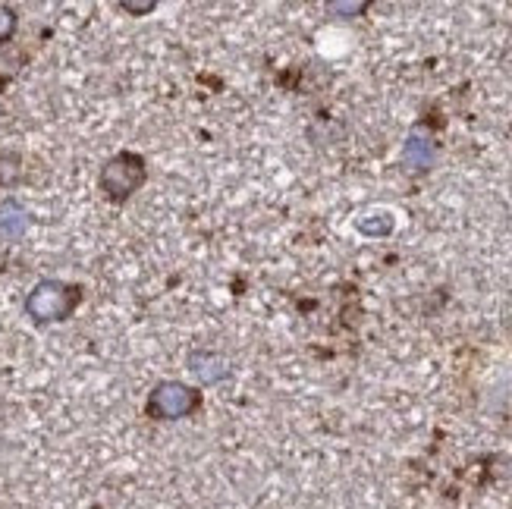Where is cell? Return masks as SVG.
Here are the masks:
<instances>
[{
    "label": "cell",
    "mask_w": 512,
    "mask_h": 509,
    "mask_svg": "<svg viewBox=\"0 0 512 509\" xmlns=\"http://www.w3.org/2000/svg\"><path fill=\"white\" fill-rule=\"evenodd\" d=\"M79 302H82L79 286L63 283V280H41L32 286V293L26 299V312L38 324H54V321L70 318Z\"/></svg>",
    "instance_id": "1"
},
{
    "label": "cell",
    "mask_w": 512,
    "mask_h": 509,
    "mask_svg": "<svg viewBox=\"0 0 512 509\" xmlns=\"http://www.w3.org/2000/svg\"><path fill=\"white\" fill-rule=\"evenodd\" d=\"M145 180H148V170H145L142 154L136 151H120L101 167V192L117 205L136 195Z\"/></svg>",
    "instance_id": "2"
},
{
    "label": "cell",
    "mask_w": 512,
    "mask_h": 509,
    "mask_svg": "<svg viewBox=\"0 0 512 509\" xmlns=\"http://www.w3.org/2000/svg\"><path fill=\"white\" fill-rule=\"evenodd\" d=\"M198 406V393L183 381H161L148 396V415L158 422H176L186 418Z\"/></svg>",
    "instance_id": "3"
},
{
    "label": "cell",
    "mask_w": 512,
    "mask_h": 509,
    "mask_svg": "<svg viewBox=\"0 0 512 509\" xmlns=\"http://www.w3.org/2000/svg\"><path fill=\"white\" fill-rule=\"evenodd\" d=\"M189 371L198 384H220L230 378V362L211 349H195L189 352Z\"/></svg>",
    "instance_id": "4"
},
{
    "label": "cell",
    "mask_w": 512,
    "mask_h": 509,
    "mask_svg": "<svg viewBox=\"0 0 512 509\" xmlns=\"http://www.w3.org/2000/svg\"><path fill=\"white\" fill-rule=\"evenodd\" d=\"M437 158V145L431 136H425V132H412V136L406 139L403 145V164L409 170H428Z\"/></svg>",
    "instance_id": "5"
},
{
    "label": "cell",
    "mask_w": 512,
    "mask_h": 509,
    "mask_svg": "<svg viewBox=\"0 0 512 509\" xmlns=\"http://www.w3.org/2000/svg\"><path fill=\"white\" fill-rule=\"evenodd\" d=\"M26 230H29V211L22 208L16 198L0 202V239L16 242L26 236Z\"/></svg>",
    "instance_id": "6"
},
{
    "label": "cell",
    "mask_w": 512,
    "mask_h": 509,
    "mask_svg": "<svg viewBox=\"0 0 512 509\" xmlns=\"http://www.w3.org/2000/svg\"><path fill=\"white\" fill-rule=\"evenodd\" d=\"M355 227H359L362 236H390L396 230V214L387 211V208H371V211H362L359 217H355Z\"/></svg>",
    "instance_id": "7"
},
{
    "label": "cell",
    "mask_w": 512,
    "mask_h": 509,
    "mask_svg": "<svg viewBox=\"0 0 512 509\" xmlns=\"http://www.w3.org/2000/svg\"><path fill=\"white\" fill-rule=\"evenodd\" d=\"M22 176V158L16 151H0V186H13Z\"/></svg>",
    "instance_id": "8"
},
{
    "label": "cell",
    "mask_w": 512,
    "mask_h": 509,
    "mask_svg": "<svg viewBox=\"0 0 512 509\" xmlns=\"http://www.w3.org/2000/svg\"><path fill=\"white\" fill-rule=\"evenodd\" d=\"M368 10L365 0H330L327 13L330 16H340V19H352V16H362Z\"/></svg>",
    "instance_id": "9"
},
{
    "label": "cell",
    "mask_w": 512,
    "mask_h": 509,
    "mask_svg": "<svg viewBox=\"0 0 512 509\" xmlns=\"http://www.w3.org/2000/svg\"><path fill=\"white\" fill-rule=\"evenodd\" d=\"M13 32H16V10L0 4V44L10 41V38H13Z\"/></svg>",
    "instance_id": "10"
},
{
    "label": "cell",
    "mask_w": 512,
    "mask_h": 509,
    "mask_svg": "<svg viewBox=\"0 0 512 509\" xmlns=\"http://www.w3.org/2000/svg\"><path fill=\"white\" fill-rule=\"evenodd\" d=\"M154 7H158L154 0H120V10L123 13H132V16H148Z\"/></svg>",
    "instance_id": "11"
}]
</instances>
